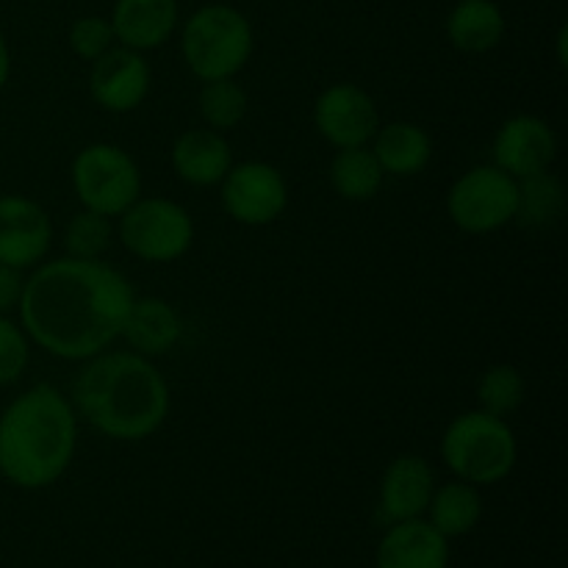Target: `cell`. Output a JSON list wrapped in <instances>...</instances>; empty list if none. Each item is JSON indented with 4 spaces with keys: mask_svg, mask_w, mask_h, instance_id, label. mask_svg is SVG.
I'll list each match as a JSON object with an SVG mask.
<instances>
[{
    "mask_svg": "<svg viewBox=\"0 0 568 568\" xmlns=\"http://www.w3.org/2000/svg\"><path fill=\"white\" fill-rule=\"evenodd\" d=\"M131 281L100 258H55L33 266L22 286L26 336L61 361H89L122 336L131 311Z\"/></svg>",
    "mask_w": 568,
    "mask_h": 568,
    "instance_id": "1",
    "label": "cell"
},
{
    "mask_svg": "<svg viewBox=\"0 0 568 568\" xmlns=\"http://www.w3.org/2000/svg\"><path fill=\"white\" fill-rule=\"evenodd\" d=\"M75 414L111 442H144L170 416V383L139 353H100L72 381Z\"/></svg>",
    "mask_w": 568,
    "mask_h": 568,
    "instance_id": "2",
    "label": "cell"
},
{
    "mask_svg": "<svg viewBox=\"0 0 568 568\" xmlns=\"http://www.w3.org/2000/svg\"><path fill=\"white\" fill-rule=\"evenodd\" d=\"M78 449V414L50 383L17 394L0 414V475L22 491L59 483Z\"/></svg>",
    "mask_w": 568,
    "mask_h": 568,
    "instance_id": "3",
    "label": "cell"
},
{
    "mask_svg": "<svg viewBox=\"0 0 568 568\" xmlns=\"http://www.w3.org/2000/svg\"><path fill=\"white\" fill-rule=\"evenodd\" d=\"M255 50L253 22L227 3H205L181 28V55L197 81L236 78Z\"/></svg>",
    "mask_w": 568,
    "mask_h": 568,
    "instance_id": "4",
    "label": "cell"
},
{
    "mask_svg": "<svg viewBox=\"0 0 568 568\" xmlns=\"http://www.w3.org/2000/svg\"><path fill=\"white\" fill-rule=\"evenodd\" d=\"M442 458L458 480L471 486H497L514 471L519 444L503 416L466 410L455 416L442 436Z\"/></svg>",
    "mask_w": 568,
    "mask_h": 568,
    "instance_id": "5",
    "label": "cell"
},
{
    "mask_svg": "<svg viewBox=\"0 0 568 568\" xmlns=\"http://www.w3.org/2000/svg\"><path fill=\"white\" fill-rule=\"evenodd\" d=\"M70 181L83 209L98 211L109 220L142 197V170L128 150L111 142L87 144L72 159Z\"/></svg>",
    "mask_w": 568,
    "mask_h": 568,
    "instance_id": "6",
    "label": "cell"
},
{
    "mask_svg": "<svg viewBox=\"0 0 568 568\" xmlns=\"http://www.w3.org/2000/svg\"><path fill=\"white\" fill-rule=\"evenodd\" d=\"M116 220L122 247L148 264H172L194 244L192 214L170 197H139Z\"/></svg>",
    "mask_w": 568,
    "mask_h": 568,
    "instance_id": "7",
    "label": "cell"
},
{
    "mask_svg": "<svg viewBox=\"0 0 568 568\" xmlns=\"http://www.w3.org/2000/svg\"><path fill=\"white\" fill-rule=\"evenodd\" d=\"M519 181L494 164L471 166L447 194V214L464 233H494L516 220Z\"/></svg>",
    "mask_w": 568,
    "mask_h": 568,
    "instance_id": "8",
    "label": "cell"
},
{
    "mask_svg": "<svg viewBox=\"0 0 568 568\" xmlns=\"http://www.w3.org/2000/svg\"><path fill=\"white\" fill-rule=\"evenodd\" d=\"M220 200L225 214L239 225L266 227L286 211L288 183L270 161H242L222 178Z\"/></svg>",
    "mask_w": 568,
    "mask_h": 568,
    "instance_id": "9",
    "label": "cell"
},
{
    "mask_svg": "<svg viewBox=\"0 0 568 568\" xmlns=\"http://www.w3.org/2000/svg\"><path fill=\"white\" fill-rule=\"evenodd\" d=\"M314 125L336 150L364 148L381 128V114L372 94L358 83H333L316 98Z\"/></svg>",
    "mask_w": 568,
    "mask_h": 568,
    "instance_id": "10",
    "label": "cell"
},
{
    "mask_svg": "<svg viewBox=\"0 0 568 568\" xmlns=\"http://www.w3.org/2000/svg\"><path fill=\"white\" fill-rule=\"evenodd\" d=\"M53 244L50 214L26 194H0V264L26 272L42 264Z\"/></svg>",
    "mask_w": 568,
    "mask_h": 568,
    "instance_id": "11",
    "label": "cell"
},
{
    "mask_svg": "<svg viewBox=\"0 0 568 568\" xmlns=\"http://www.w3.org/2000/svg\"><path fill=\"white\" fill-rule=\"evenodd\" d=\"M153 72L144 53L114 44L109 53L92 61L89 70V94L94 105L109 114H131L148 100Z\"/></svg>",
    "mask_w": 568,
    "mask_h": 568,
    "instance_id": "12",
    "label": "cell"
},
{
    "mask_svg": "<svg viewBox=\"0 0 568 568\" xmlns=\"http://www.w3.org/2000/svg\"><path fill=\"white\" fill-rule=\"evenodd\" d=\"M491 164L508 172L510 178H521L547 172L558 159V136L544 116L516 114L499 125L491 144Z\"/></svg>",
    "mask_w": 568,
    "mask_h": 568,
    "instance_id": "13",
    "label": "cell"
},
{
    "mask_svg": "<svg viewBox=\"0 0 568 568\" xmlns=\"http://www.w3.org/2000/svg\"><path fill=\"white\" fill-rule=\"evenodd\" d=\"M433 491H436V471L422 455L405 453L386 466L381 480V514L386 521L419 519L427 514Z\"/></svg>",
    "mask_w": 568,
    "mask_h": 568,
    "instance_id": "14",
    "label": "cell"
},
{
    "mask_svg": "<svg viewBox=\"0 0 568 568\" xmlns=\"http://www.w3.org/2000/svg\"><path fill=\"white\" fill-rule=\"evenodd\" d=\"M116 44L150 53L170 42L181 22L178 0H114L109 17Z\"/></svg>",
    "mask_w": 568,
    "mask_h": 568,
    "instance_id": "15",
    "label": "cell"
},
{
    "mask_svg": "<svg viewBox=\"0 0 568 568\" xmlns=\"http://www.w3.org/2000/svg\"><path fill=\"white\" fill-rule=\"evenodd\" d=\"M377 568H447L449 538L427 519L394 521L377 544Z\"/></svg>",
    "mask_w": 568,
    "mask_h": 568,
    "instance_id": "16",
    "label": "cell"
},
{
    "mask_svg": "<svg viewBox=\"0 0 568 568\" xmlns=\"http://www.w3.org/2000/svg\"><path fill=\"white\" fill-rule=\"evenodd\" d=\"M172 170L183 183L197 189L220 186L233 166V150L225 133L214 128H189L170 150Z\"/></svg>",
    "mask_w": 568,
    "mask_h": 568,
    "instance_id": "17",
    "label": "cell"
},
{
    "mask_svg": "<svg viewBox=\"0 0 568 568\" xmlns=\"http://www.w3.org/2000/svg\"><path fill=\"white\" fill-rule=\"evenodd\" d=\"M183 336V320L172 303L161 297H133L122 325V336L131 353L159 358L170 353Z\"/></svg>",
    "mask_w": 568,
    "mask_h": 568,
    "instance_id": "18",
    "label": "cell"
},
{
    "mask_svg": "<svg viewBox=\"0 0 568 568\" xmlns=\"http://www.w3.org/2000/svg\"><path fill=\"white\" fill-rule=\"evenodd\" d=\"M369 148L381 161L383 172L394 178L419 175L433 161V136L408 120H394L377 128Z\"/></svg>",
    "mask_w": 568,
    "mask_h": 568,
    "instance_id": "19",
    "label": "cell"
},
{
    "mask_svg": "<svg viewBox=\"0 0 568 568\" xmlns=\"http://www.w3.org/2000/svg\"><path fill=\"white\" fill-rule=\"evenodd\" d=\"M508 31L505 11L494 0H458L447 14V39L466 55L499 48Z\"/></svg>",
    "mask_w": 568,
    "mask_h": 568,
    "instance_id": "20",
    "label": "cell"
},
{
    "mask_svg": "<svg viewBox=\"0 0 568 568\" xmlns=\"http://www.w3.org/2000/svg\"><path fill=\"white\" fill-rule=\"evenodd\" d=\"M430 525L442 532L444 538H464L480 525L483 519V497L480 488L471 483L458 480L444 483L433 491L430 505H427Z\"/></svg>",
    "mask_w": 568,
    "mask_h": 568,
    "instance_id": "21",
    "label": "cell"
},
{
    "mask_svg": "<svg viewBox=\"0 0 568 568\" xmlns=\"http://www.w3.org/2000/svg\"><path fill=\"white\" fill-rule=\"evenodd\" d=\"M327 175H331L333 192L347 203H366V200L377 197L383 181H386V172H383L381 161L375 159L369 144L338 150L333 155Z\"/></svg>",
    "mask_w": 568,
    "mask_h": 568,
    "instance_id": "22",
    "label": "cell"
},
{
    "mask_svg": "<svg viewBox=\"0 0 568 568\" xmlns=\"http://www.w3.org/2000/svg\"><path fill=\"white\" fill-rule=\"evenodd\" d=\"M566 211V192L560 178L552 172H538V175L521 178L519 181V205H516V220L521 227H552L560 222Z\"/></svg>",
    "mask_w": 568,
    "mask_h": 568,
    "instance_id": "23",
    "label": "cell"
},
{
    "mask_svg": "<svg viewBox=\"0 0 568 568\" xmlns=\"http://www.w3.org/2000/svg\"><path fill=\"white\" fill-rule=\"evenodd\" d=\"M197 109L205 128H214V131L225 133L233 131L236 125H242V120L247 116L250 100L247 92L242 89V83H236V78H220V81L203 83L197 98Z\"/></svg>",
    "mask_w": 568,
    "mask_h": 568,
    "instance_id": "24",
    "label": "cell"
},
{
    "mask_svg": "<svg viewBox=\"0 0 568 568\" xmlns=\"http://www.w3.org/2000/svg\"><path fill=\"white\" fill-rule=\"evenodd\" d=\"M527 394V383L521 372L510 364H494L483 372L477 383V405L494 416H508L521 408Z\"/></svg>",
    "mask_w": 568,
    "mask_h": 568,
    "instance_id": "25",
    "label": "cell"
},
{
    "mask_svg": "<svg viewBox=\"0 0 568 568\" xmlns=\"http://www.w3.org/2000/svg\"><path fill=\"white\" fill-rule=\"evenodd\" d=\"M114 239V225L98 211L81 209L64 227V250L70 258H103Z\"/></svg>",
    "mask_w": 568,
    "mask_h": 568,
    "instance_id": "26",
    "label": "cell"
},
{
    "mask_svg": "<svg viewBox=\"0 0 568 568\" xmlns=\"http://www.w3.org/2000/svg\"><path fill=\"white\" fill-rule=\"evenodd\" d=\"M70 50L78 55V59L89 61L92 64L94 59H100L103 53H109L111 48L116 44L114 28H111L109 17H98V14H87L81 20H75L70 26Z\"/></svg>",
    "mask_w": 568,
    "mask_h": 568,
    "instance_id": "27",
    "label": "cell"
},
{
    "mask_svg": "<svg viewBox=\"0 0 568 568\" xmlns=\"http://www.w3.org/2000/svg\"><path fill=\"white\" fill-rule=\"evenodd\" d=\"M31 361V338L22 325L9 316H0V388L11 386L22 377Z\"/></svg>",
    "mask_w": 568,
    "mask_h": 568,
    "instance_id": "28",
    "label": "cell"
},
{
    "mask_svg": "<svg viewBox=\"0 0 568 568\" xmlns=\"http://www.w3.org/2000/svg\"><path fill=\"white\" fill-rule=\"evenodd\" d=\"M22 286H26V275L9 264H0V316H9L17 311L22 297Z\"/></svg>",
    "mask_w": 568,
    "mask_h": 568,
    "instance_id": "29",
    "label": "cell"
},
{
    "mask_svg": "<svg viewBox=\"0 0 568 568\" xmlns=\"http://www.w3.org/2000/svg\"><path fill=\"white\" fill-rule=\"evenodd\" d=\"M9 78H11V48L9 42H6L3 31H0V89L9 83Z\"/></svg>",
    "mask_w": 568,
    "mask_h": 568,
    "instance_id": "30",
    "label": "cell"
},
{
    "mask_svg": "<svg viewBox=\"0 0 568 568\" xmlns=\"http://www.w3.org/2000/svg\"><path fill=\"white\" fill-rule=\"evenodd\" d=\"M566 42H568V28L564 26L558 31V64L566 67L568 64V55H566Z\"/></svg>",
    "mask_w": 568,
    "mask_h": 568,
    "instance_id": "31",
    "label": "cell"
}]
</instances>
